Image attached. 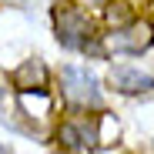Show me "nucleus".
Wrapping results in <instances>:
<instances>
[{
	"instance_id": "nucleus-1",
	"label": "nucleus",
	"mask_w": 154,
	"mask_h": 154,
	"mask_svg": "<svg viewBox=\"0 0 154 154\" xmlns=\"http://www.w3.org/2000/svg\"><path fill=\"white\" fill-rule=\"evenodd\" d=\"M54 30H57V40L70 50H87V44H91V20L74 4L54 7Z\"/></svg>"
},
{
	"instance_id": "nucleus-2",
	"label": "nucleus",
	"mask_w": 154,
	"mask_h": 154,
	"mask_svg": "<svg viewBox=\"0 0 154 154\" xmlns=\"http://www.w3.org/2000/svg\"><path fill=\"white\" fill-rule=\"evenodd\" d=\"M154 44V27L147 20H131L127 27H117L104 37V50L111 54H141Z\"/></svg>"
},
{
	"instance_id": "nucleus-3",
	"label": "nucleus",
	"mask_w": 154,
	"mask_h": 154,
	"mask_svg": "<svg viewBox=\"0 0 154 154\" xmlns=\"http://www.w3.org/2000/svg\"><path fill=\"white\" fill-rule=\"evenodd\" d=\"M60 84H64V97L74 107H97L100 104V91L94 74H87L84 67H64L60 70Z\"/></svg>"
},
{
	"instance_id": "nucleus-4",
	"label": "nucleus",
	"mask_w": 154,
	"mask_h": 154,
	"mask_svg": "<svg viewBox=\"0 0 154 154\" xmlns=\"http://www.w3.org/2000/svg\"><path fill=\"white\" fill-rule=\"evenodd\" d=\"M14 91L17 94H47V67L44 60H23L17 70H14Z\"/></svg>"
},
{
	"instance_id": "nucleus-5",
	"label": "nucleus",
	"mask_w": 154,
	"mask_h": 154,
	"mask_svg": "<svg viewBox=\"0 0 154 154\" xmlns=\"http://www.w3.org/2000/svg\"><path fill=\"white\" fill-rule=\"evenodd\" d=\"M111 84L121 94H151L154 91V77L141 74L137 67H114L111 70Z\"/></svg>"
},
{
	"instance_id": "nucleus-6",
	"label": "nucleus",
	"mask_w": 154,
	"mask_h": 154,
	"mask_svg": "<svg viewBox=\"0 0 154 154\" xmlns=\"http://www.w3.org/2000/svg\"><path fill=\"white\" fill-rule=\"evenodd\" d=\"M57 141L67 147V151H81V147H91L97 141V131H94V124H60V131H57Z\"/></svg>"
},
{
	"instance_id": "nucleus-7",
	"label": "nucleus",
	"mask_w": 154,
	"mask_h": 154,
	"mask_svg": "<svg viewBox=\"0 0 154 154\" xmlns=\"http://www.w3.org/2000/svg\"><path fill=\"white\" fill-rule=\"evenodd\" d=\"M0 154H10V151H7V147H4V144H0Z\"/></svg>"
}]
</instances>
